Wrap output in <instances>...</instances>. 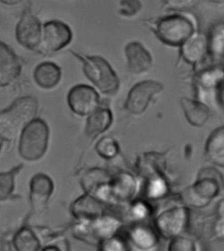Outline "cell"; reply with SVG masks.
<instances>
[{
    "mask_svg": "<svg viewBox=\"0 0 224 251\" xmlns=\"http://www.w3.org/2000/svg\"><path fill=\"white\" fill-rule=\"evenodd\" d=\"M13 243L18 251H36L40 248V241L34 231L26 227H22L15 233Z\"/></svg>",
    "mask_w": 224,
    "mask_h": 251,
    "instance_id": "obj_20",
    "label": "cell"
},
{
    "mask_svg": "<svg viewBox=\"0 0 224 251\" xmlns=\"http://www.w3.org/2000/svg\"><path fill=\"white\" fill-rule=\"evenodd\" d=\"M72 211L75 217L82 220H94L100 217L102 213L101 204L89 196H83L75 201Z\"/></svg>",
    "mask_w": 224,
    "mask_h": 251,
    "instance_id": "obj_19",
    "label": "cell"
},
{
    "mask_svg": "<svg viewBox=\"0 0 224 251\" xmlns=\"http://www.w3.org/2000/svg\"><path fill=\"white\" fill-rule=\"evenodd\" d=\"M152 188H151V194L153 196L161 195L165 192L166 186H165V183L162 181L157 180V182L153 183Z\"/></svg>",
    "mask_w": 224,
    "mask_h": 251,
    "instance_id": "obj_28",
    "label": "cell"
},
{
    "mask_svg": "<svg viewBox=\"0 0 224 251\" xmlns=\"http://www.w3.org/2000/svg\"><path fill=\"white\" fill-rule=\"evenodd\" d=\"M153 31L163 44L180 47L195 32V25L190 17L174 14L155 21Z\"/></svg>",
    "mask_w": 224,
    "mask_h": 251,
    "instance_id": "obj_5",
    "label": "cell"
},
{
    "mask_svg": "<svg viewBox=\"0 0 224 251\" xmlns=\"http://www.w3.org/2000/svg\"><path fill=\"white\" fill-rule=\"evenodd\" d=\"M192 219V210L187 206L176 207L161 214L157 219V228L162 236L173 239L188 232Z\"/></svg>",
    "mask_w": 224,
    "mask_h": 251,
    "instance_id": "obj_6",
    "label": "cell"
},
{
    "mask_svg": "<svg viewBox=\"0 0 224 251\" xmlns=\"http://www.w3.org/2000/svg\"><path fill=\"white\" fill-rule=\"evenodd\" d=\"M220 101H221L222 104L224 106V90L222 91L221 97H220Z\"/></svg>",
    "mask_w": 224,
    "mask_h": 251,
    "instance_id": "obj_33",
    "label": "cell"
},
{
    "mask_svg": "<svg viewBox=\"0 0 224 251\" xmlns=\"http://www.w3.org/2000/svg\"><path fill=\"white\" fill-rule=\"evenodd\" d=\"M15 170L0 173V201H5L13 193L15 188Z\"/></svg>",
    "mask_w": 224,
    "mask_h": 251,
    "instance_id": "obj_22",
    "label": "cell"
},
{
    "mask_svg": "<svg viewBox=\"0 0 224 251\" xmlns=\"http://www.w3.org/2000/svg\"><path fill=\"white\" fill-rule=\"evenodd\" d=\"M3 146V140L0 138V151H1V148Z\"/></svg>",
    "mask_w": 224,
    "mask_h": 251,
    "instance_id": "obj_34",
    "label": "cell"
},
{
    "mask_svg": "<svg viewBox=\"0 0 224 251\" xmlns=\"http://www.w3.org/2000/svg\"><path fill=\"white\" fill-rule=\"evenodd\" d=\"M133 237L138 245L144 247L150 246L155 241V236L151 234L150 231L145 229H137L134 232Z\"/></svg>",
    "mask_w": 224,
    "mask_h": 251,
    "instance_id": "obj_26",
    "label": "cell"
},
{
    "mask_svg": "<svg viewBox=\"0 0 224 251\" xmlns=\"http://www.w3.org/2000/svg\"><path fill=\"white\" fill-rule=\"evenodd\" d=\"M38 108V102L35 97L24 96L1 111L0 138L5 141L16 139L27 125L36 118Z\"/></svg>",
    "mask_w": 224,
    "mask_h": 251,
    "instance_id": "obj_2",
    "label": "cell"
},
{
    "mask_svg": "<svg viewBox=\"0 0 224 251\" xmlns=\"http://www.w3.org/2000/svg\"><path fill=\"white\" fill-rule=\"evenodd\" d=\"M67 100L74 114L89 116L99 108L100 97L92 87L85 84L75 85L70 89Z\"/></svg>",
    "mask_w": 224,
    "mask_h": 251,
    "instance_id": "obj_10",
    "label": "cell"
},
{
    "mask_svg": "<svg viewBox=\"0 0 224 251\" xmlns=\"http://www.w3.org/2000/svg\"><path fill=\"white\" fill-rule=\"evenodd\" d=\"M23 65L12 49L0 41V88L9 86L21 75Z\"/></svg>",
    "mask_w": 224,
    "mask_h": 251,
    "instance_id": "obj_11",
    "label": "cell"
},
{
    "mask_svg": "<svg viewBox=\"0 0 224 251\" xmlns=\"http://www.w3.org/2000/svg\"><path fill=\"white\" fill-rule=\"evenodd\" d=\"M124 52L128 70L130 73L137 75H143L152 67V56L140 42H130L124 48Z\"/></svg>",
    "mask_w": 224,
    "mask_h": 251,
    "instance_id": "obj_12",
    "label": "cell"
},
{
    "mask_svg": "<svg viewBox=\"0 0 224 251\" xmlns=\"http://www.w3.org/2000/svg\"><path fill=\"white\" fill-rule=\"evenodd\" d=\"M212 237L222 240L224 239V215L216 216L212 226Z\"/></svg>",
    "mask_w": 224,
    "mask_h": 251,
    "instance_id": "obj_27",
    "label": "cell"
},
{
    "mask_svg": "<svg viewBox=\"0 0 224 251\" xmlns=\"http://www.w3.org/2000/svg\"><path fill=\"white\" fill-rule=\"evenodd\" d=\"M167 10L178 13H187L194 10L200 0H161Z\"/></svg>",
    "mask_w": 224,
    "mask_h": 251,
    "instance_id": "obj_21",
    "label": "cell"
},
{
    "mask_svg": "<svg viewBox=\"0 0 224 251\" xmlns=\"http://www.w3.org/2000/svg\"><path fill=\"white\" fill-rule=\"evenodd\" d=\"M224 215V198H222L217 204L216 209V216Z\"/></svg>",
    "mask_w": 224,
    "mask_h": 251,
    "instance_id": "obj_30",
    "label": "cell"
},
{
    "mask_svg": "<svg viewBox=\"0 0 224 251\" xmlns=\"http://www.w3.org/2000/svg\"><path fill=\"white\" fill-rule=\"evenodd\" d=\"M42 23L30 9H25L15 29L17 42L27 50L39 51L42 42Z\"/></svg>",
    "mask_w": 224,
    "mask_h": 251,
    "instance_id": "obj_9",
    "label": "cell"
},
{
    "mask_svg": "<svg viewBox=\"0 0 224 251\" xmlns=\"http://www.w3.org/2000/svg\"><path fill=\"white\" fill-rule=\"evenodd\" d=\"M61 77V69L54 62H42L34 70L35 82L42 89L54 88L59 83Z\"/></svg>",
    "mask_w": 224,
    "mask_h": 251,
    "instance_id": "obj_17",
    "label": "cell"
},
{
    "mask_svg": "<svg viewBox=\"0 0 224 251\" xmlns=\"http://www.w3.org/2000/svg\"><path fill=\"white\" fill-rule=\"evenodd\" d=\"M73 34L69 26L60 21H50L42 27L40 51L52 53L65 48L72 42Z\"/></svg>",
    "mask_w": 224,
    "mask_h": 251,
    "instance_id": "obj_8",
    "label": "cell"
},
{
    "mask_svg": "<svg viewBox=\"0 0 224 251\" xmlns=\"http://www.w3.org/2000/svg\"><path fill=\"white\" fill-rule=\"evenodd\" d=\"M208 46L207 37L202 33L195 32L180 46L181 55L187 62L195 65L204 57Z\"/></svg>",
    "mask_w": 224,
    "mask_h": 251,
    "instance_id": "obj_14",
    "label": "cell"
},
{
    "mask_svg": "<svg viewBox=\"0 0 224 251\" xmlns=\"http://www.w3.org/2000/svg\"><path fill=\"white\" fill-rule=\"evenodd\" d=\"M53 190V182L50 176L44 173L35 175L30 182V200L33 209L42 211Z\"/></svg>",
    "mask_w": 224,
    "mask_h": 251,
    "instance_id": "obj_13",
    "label": "cell"
},
{
    "mask_svg": "<svg viewBox=\"0 0 224 251\" xmlns=\"http://www.w3.org/2000/svg\"><path fill=\"white\" fill-rule=\"evenodd\" d=\"M19 153L25 160L34 161L44 156L48 147L50 129L40 118H35L23 130L20 135Z\"/></svg>",
    "mask_w": 224,
    "mask_h": 251,
    "instance_id": "obj_4",
    "label": "cell"
},
{
    "mask_svg": "<svg viewBox=\"0 0 224 251\" xmlns=\"http://www.w3.org/2000/svg\"><path fill=\"white\" fill-rule=\"evenodd\" d=\"M112 112L107 108H98L89 115L85 133L89 137H96L108 129L112 124Z\"/></svg>",
    "mask_w": 224,
    "mask_h": 251,
    "instance_id": "obj_18",
    "label": "cell"
},
{
    "mask_svg": "<svg viewBox=\"0 0 224 251\" xmlns=\"http://www.w3.org/2000/svg\"><path fill=\"white\" fill-rule=\"evenodd\" d=\"M82 62L83 71L87 78L102 94L112 96L120 89V79L112 66L105 58L97 55H85L72 51Z\"/></svg>",
    "mask_w": 224,
    "mask_h": 251,
    "instance_id": "obj_3",
    "label": "cell"
},
{
    "mask_svg": "<svg viewBox=\"0 0 224 251\" xmlns=\"http://www.w3.org/2000/svg\"><path fill=\"white\" fill-rule=\"evenodd\" d=\"M224 188V177L218 169L206 166L200 169L194 184L186 188L180 195L185 206L194 209L207 207Z\"/></svg>",
    "mask_w": 224,
    "mask_h": 251,
    "instance_id": "obj_1",
    "label": "cell"
},
{
    "mask_svg": "<svg viewBox=\"0 0 224 251\" xmlns=\"http://www.w3.org/2000/svg\"><path fill=\"white\" fill-rule=\"evenodd\" d=\"M141 8L140 0H122L119 12L122 16L132 17L137 15Z\"/></svg>",
    "mask_w": 224,
    "mask_h": 251,
    "instance_id": "obj_25",
    "label": "cell"
},
{
    "mask_svg": "<svg viewBox=\"0 0 224 251\" xmlns=\"http://www.w3.org/2000/svg\"><path fill=\"white\" fill-rule=\"evenodd\" d=\"M180 102L186 120L192 126L201 127L208 122L210 109L207 104L188 97H182Z\"/></svg>",
    "mask_w": 224,
    "mask_h": 251,
    "instance_id": "obj_15",
    "label": "cell"
},
{
    "mask_svg": "<svg viewBox=\"0 0 224 251\" xmlns=\"http://www.w3.org/2000/svg\"><path fill=\"white\" fill-rule=\"evenodd\" d=\"M96 151L105 159L113 158L118 153V144L112 138L104 137L97 144Z\"/></svg>",
    "mask_w": 224,
    "mask_h": 251,
    "instance_id": "obj_23",
    "label": "cell"
},
{
    "mask_svg": "<svg viewBox=\"0 0 224 251\" xmlns=\"http://www.w3.org/2000/svg\"><path fill=\"white\" fill-rule=\"evenodd\" d=\"M121 245L120 241L117 240H114V239H110L106 241L104 243V250H115L114 248H116V250H121Z\"/></svg>",
    "mask_w": 224,
    "mask_h": 251,
    "instance_id": "obj_29",
    "label": "cell"
},
{
    "mask_svg": "<svg viewBox=\"0 0 224 251\" xmlns=\"http://www.w3.org/2000/svg\"><path fill=\"white\" fill-rule=\"evenodd\" d=\"M208 3H213V4H223L224 0H204Z\"/></svg>",
    "mask_w": 224,
    "mask_h": 251,
    "instance_id": "obj_32",
    "label": "cell"
},
{
    "mask_svg": "<svg viewBox=\"0 0 224 251\" xmlns=\"http://www.w3.org/2000/svg\"><path fill=\"white\" fill-rule=\"evenodd\" d=\"M23 0H0V2L7 5H14L22 2Z\"/></svg>",
    "mask_w": 224,
    "mask_h": 251,
    "instance_id": "obj_31",
    "label": "cell"
},
{
    "mask_svg": "<svg viewBox=\"0 0 224 251\" xmlns=\"http://www.w3.org/2000/svg\"><path fill=\"white\" fill-rule=\"evenodd\" d=\"M204 155L212 164L224 168V126L216 128L208 136Z\"/></svg>",
    "mask_w": 224,
    "mask_h": 251,
    "instance_id": "obj_16",
    "label": "cell"
},
{
    "mask_svg": "<svg viewBox=\"0 0 224 251\" xmlns=\"http://www.w3.org/2000/svg\"><path fill=\"white\" fill-rule=\"evenodd\" d=\"M163 85L159 81L146 80L136 83L128 93L124 107L134 115L144 113L156 95L162 92Z\"/></svg>",
    "mask_w": 224,
    "mask_h": 251,
    "instance_id": "obj_7",
    "label": "cell"
},
{
    "mask_svg": "<svg viewBox=\"0 0 224 251\" xmlns=\"http://www.w3.org/2000/svg\"><path fill=\"white\" fill-rule=\"evenodd\" d=\"M196 243L192 239L184 236H178L171 239L169 250L171 251H196Z\"/></svg>",
    "mask_w": 224,
    "mask_h": 251,
    "instance_id": "obj_24",
    "label": "cell"
}]
</instances>
